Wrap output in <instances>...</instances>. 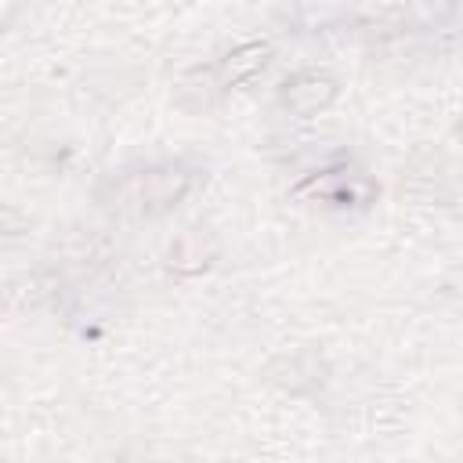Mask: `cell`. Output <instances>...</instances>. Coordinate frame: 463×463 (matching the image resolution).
<instances>
[{
    "label": "cell",
    "instance_id": "2",
    "mask_svg": "<svg viewBox=\"0 0 463 463\" xmlns=\"http://www.w3.org/2000/svg\"><path fill=\"white\" fill-rule=\"evenodd\" d=\"M336 98V83L326 72H297L282 83V105L293 116H315Z\"/></svg>",
    "mask_w": 463,
    "mask_h": 463
},
{
    "label": "cell",
    "instance_id": "3",
    "mask_svg": "<svg viewBox=\"0 0 463 463\" xmlns=\"http://www.w3.org/2000/svg\"><path fill=\"white\" fill-rule=\"evenodd\" d=\"M213 253H217V242H213L203 228H192V232H184V235L170 246V268L192 275V271H203Z\"/></svg>",
    "mask_w": 463,
    "mask_h": 463
},
{
    "label": "cell",
    "instance_id": "4",
    "mask_svg": "<svg viewBox=\"0 0 463 463\" xmlns=\"http://www.w3.org/2000/svg\"><path fill=\"white\" fill-rule=\"evenodd\" d=\"M268 54H271L268 43H242V47H235L224 58V65H221V87H235V83L250 80L253 72H260Z\"/></svg>",
    "mask_w": 463,
    "mask_h": 463
},
{
    "label": "cell",
    "instance_id": "1",
    "mask_svg": "<svg viewBox=\"0 0 463 463\" xmlns=\"http://www.w3.org/2000/svg\"><path fill=\"white\" fill-rule=\"evenodd\" d=\"M195 174L181 163H166V166H152L145 174H130L123 181H116V210L137 213V217H159L166 210H174L188 188H192Z\"/></svg>",
    "mask_w": 463,
    "mask_h": 463
}]
</instances>
